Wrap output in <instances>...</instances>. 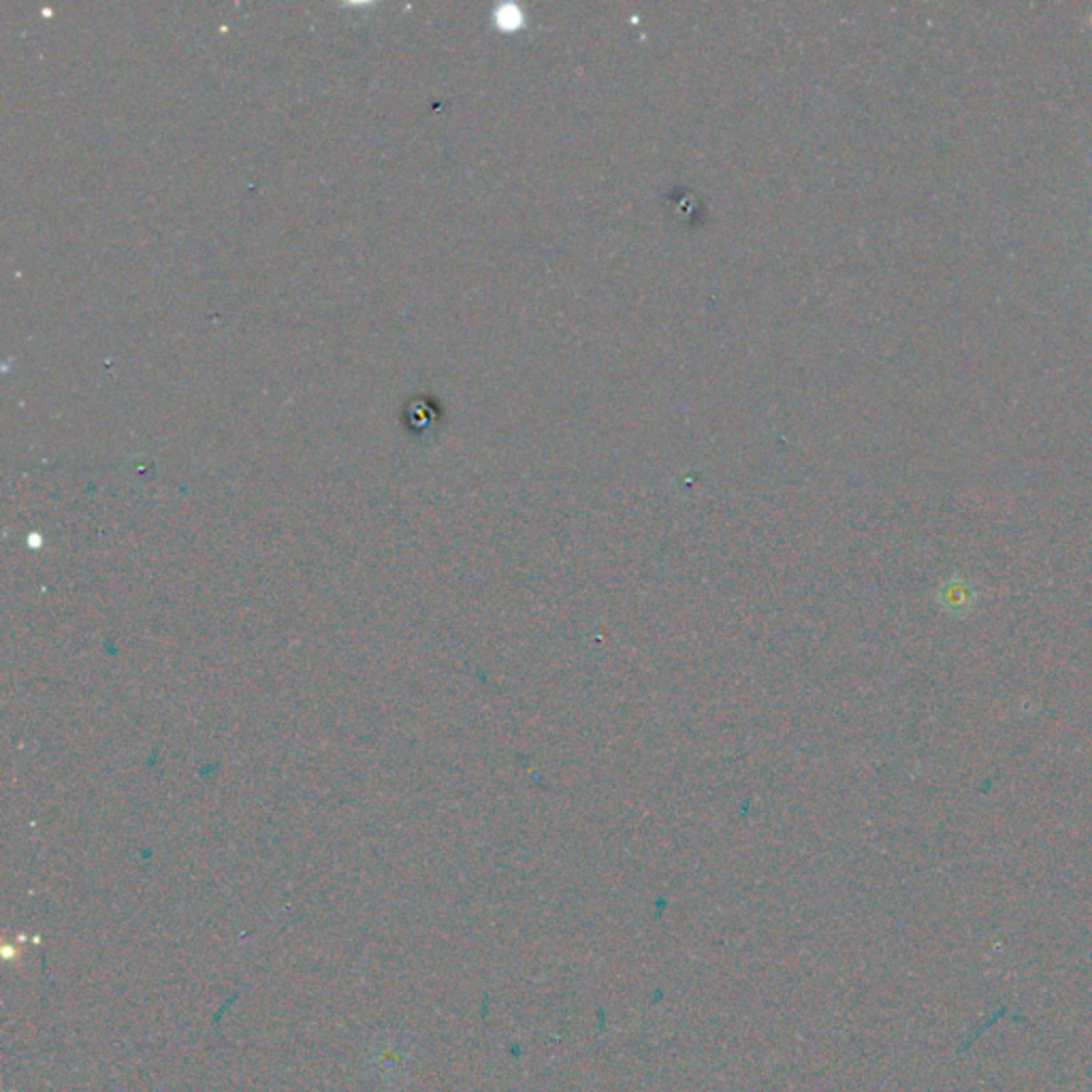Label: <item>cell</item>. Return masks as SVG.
I'll use <instances>...</instances> for the list:
<instances>
[{
  "instance_id": "1",
  "label": "cell",
  "mask_w": 1092,
  "mask_h": 1092,
  "mask_svg": "<svg viewBox=\"0 0 1092 1092\" xmlns=\"http://www.w3.org/2000/svg\"><path fill=\"white\" fill-rule=\"evenodd\" d=\"M376 1065H378L382 1071H386V1074H389V1078H391V1074H397V1071H399V1067H402V1050H397V1047H395V1050H393V1054H391V1045H384L382 1050H378V1052H376Z\"/></svg>"
}]
</instances>
